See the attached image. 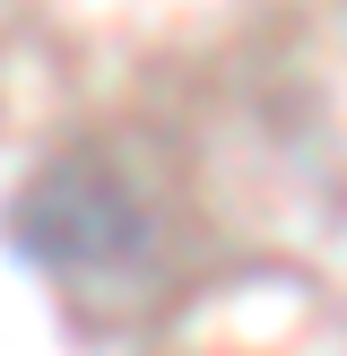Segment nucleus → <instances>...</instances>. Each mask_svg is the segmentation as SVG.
<instances>
[{
  "label": "nucleus",
  "mask_w": 347,
  "mask_h": 356,
  "mask_svg": "<svg viewBox=\"0 0 347 356\" xmlns=\"http://www.w3.org/2000/svg\"><path fill=\"white\" fill-rule=\"evenodd\" d=\"M17 243L52 270H113L148 243V209L96 156H61L44 183L17 200Z\"/></svg>",
  "instance_id": "f257e3e1"
}]
</instances>
